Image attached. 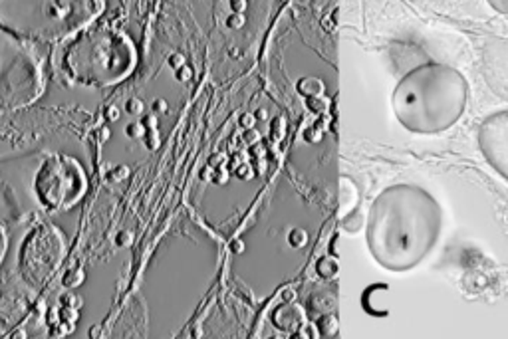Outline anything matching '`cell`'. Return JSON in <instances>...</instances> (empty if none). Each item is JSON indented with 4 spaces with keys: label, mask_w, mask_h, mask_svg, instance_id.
I'll use <instances>...</instances> for the list:
<instances>
[{
    "label": "cell",
    "mask_w": 508,
    "mask_h": 339,
    "mask_svg": "<svg viewBox=\"0 0 508 339\" xmlns=\"http://www.w3.org/2000/svg\"><path fill=\"white\" fill-rule=\"evenodd\" d=\"M62 237L54 228L40 225L26 237L20 250V272L30 284H44L62 258Z\"/></svg>",
    "instance_id": "obj_7"
},
{
    "label": "cell",
    "mask_w": 508,
    "mask_h": 339,
    "mask_svg": "<svg viewBox=\"0 0 508 339\" xmlns=\"http://www.w3.org/2000/svg\"><path fill=\"white\" fill-rule=\"evenodd\" d=\"M88 189L86 171L76 159L66 155H50L40 161L34 179H32V193L38 205L46 210H68L83 197Z\"/></svg>",
    "instance_id": "obj_6"
},
{
    "label": "cell",
    "mask_w": 508,
    "mask_h": 339,
    "mask_svg": "<svg viewBox=\"0 0 508 339\" xmlns=\"http://www.w3.org/2000/svg\"><path fill=\"white\" fill-rule=\"evenodd\" d=\"M103 0H0V30L18 40L56 42L102 15Z\"/></svg>",
    "instance_id": "obj_3"
},
{
    "label": "cell",
    "mask_w": 508,
    "mask_h": 339,
    "mask_svg": "<svg viewBox=\"0 0 508 339\" xmlns=\"http://www.w3.org/2000/svg\"><path fill=\"white\" fill-rule=\"evenodd\" d=\"M441 207L417 185L387 187L374 200L367 215L366 242L381 268L407 272L437 247Z\"/></svg>",
    "instance_id": "obj_1"
},
{
    "label": "cell",
    "mask_w": 508,
    "mask_h": 339,
    "mask_svg": "<svg viewBox=\"0 0 508 339\" xmlns=\"http://www.w3.org/2000/svg\"><path fill=\"white\" fill-rule=\"evenodd\" d=\"M486 3H489L499 15L508 16V0H486Z\"/></svg>",
    "instance_id": "obj_9"
},
{
    "label": "cell",
    "mask_w": 508,
    "mask_h": 339,
    "mask_svg": "<svg viewBox=\"0 0 508 339\" xmlns=\"http://www.w3.org/2000/svg\"><path fill=\"white\" fill-rule=\"evenodd\" d=\"M44 73L38 58L0 30V111L28 108L44 93Z\"/></svg>",
    "instance_id": "obj_5"
},
{
    "label": "cell",
    "mask_w": 508,
    "mask_h": 339,
    "mask_svg": "<svg viewBox=\"0 0 508 339\" xmlns=\"http://www.w3.org/2000/svg\"><path fill=\"white\" fill-rule=\"evenodd\" d=\"M469 102V83L447 63H423L413 68L391 95L397 121L411 133L447 131L461 120Z\"/></svg>",
    "instance_id": "obj_2"
},
{
    "label": "cell",
    "mask_w": 508,
    "mask_h": 339,
    "mask_svg": "<svg viewBox=\"0 0 508 339\" xmlns=\"http://www.w3.org/2000/svg\"><path fill=\"white\" fill-rule=\"evenodd\" d=\"M3 254H5V237L3 232H0V260H3Z\"/></svg>",
    "instance_id": "obj_10"
},
{
    "label": "cell",
    "mask_w": 508,
    "mask_h": 339,
    "mask_svg": "<svg viewBox=\"0 0 508 339\" xmlns=\"http://www.w3.org/2000/svg\"><path fill=\"white\" fill-rule=\"evenodd\" d=\"M476 141L484 161L508 181V110L491 113L481 123Z\"/></svg>",
    "instance_id": "obj_8"
},
{
    "label": "cell",
    "mask_w": 508,
    "mask_h": 339,
    "mask_svg": "<svg viewBox=\"0 0 508 339\" xmlns=\"http://www.w3.org/2000/svg\"><path fill=\"white\" fill-rule=\"evenodd\" d=\"M132 40L113 28H83L62 56L68 78L88 88H108L123 82L135 68Z\"/></svg>",
    "instance_id": "obj_4"
}]
</instances>
